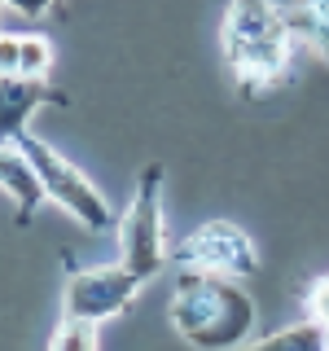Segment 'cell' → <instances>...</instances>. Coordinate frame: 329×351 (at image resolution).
<instances>
[{"mask_svg": "<svg viewBox=\"0 0 329 351\" xmlns=\"http://www.w3.org/2000/svg\"><path fill=\"white\" fill-rule=\"evenodd\" d=\"M0 189L9 193V202H14V215H18L22 228L36 219V211L44 206V197H49V193H44L40 171L31 167V158H27L18 145H0Z\"/></svg>", "mask_w": 329, "mask_h": 351, "instance_id": "8", "label": "cell"}, {"mask_svg": "<svg viewBox=\"0 0 329 351\" xmlns=\"http://www.w3.org/2000/svg\"><path fill=\"white\" fill-rule=\"evenodd\" d=\"M171 325L197 351H233L255 329V299L241 290V281L180 268L171 294Z\"/></svg>", "mask_w": 329, "mask_h": 351, "instance_id": "2", "label": "cell"}, {"mask_svg": "<svg viewBox=\"0 0 329 351\" xmlns=\"http://www.w3.org/2000/svg\"><path fill=\"white\" fill-rule=\"evenodd\" d=\"M14 145L31 158V167L40 171V180H44V193L53 197L58 206H66L75 219H80L84 228H93V233H106V228H119V215L110 211V202H106V193L97 189L88 176L75 167V162H66L53 145H44V141H36V132L31 128H22L14 132Z\"/></svg>", "mask_w": 329, "mask_h": 351, "instance_id": "4", "label": "cell"}, {"mask_svg": "<svg viewBox=\"0 0 329 351\" xmlns=\"http://www.w3.org/2000/svg\"><path fill=\"white\" fill-rule=\"evenodd\" d=\"M49 351H97V321L62 316L53 338H49Z\"/></svg>", "mask_w": 329, "mask_h": 351, "instance_id": "11", "label": "cell"}, {"mask_svg": "<svg viewBox=\"0 0 329 351\" xmlns=\"http://www.w3.org/2000/svg\"><path fill=\"white\" fill-rule=\"evenodd\" d=\"M303 312L312 316V321H321L329 329V272L325 277H316L312 285H307V294H303Z\"/></svg>", "mask_w": 329, "mask_h": 351, "instance_id": "13", "label": "cell"}, {"mask_svg": "<svg viewBox=\"0 0 329 351\" xmlns=\"http://www.w3.org/2000/svg\"><path fill=\"white\" fill-rule=\"evenodd\" d=\"M162 162H145L136 176V193H132V206L119 219V263L127 272H136L141 281L158 277L162 263L171 259L167 246V228H162Z\"/></svg>", "mask_w": 329, "mask_h": 351, "instance_id": "3", "label": "cell"}, {"mask_svg": "<svg viewBox=\"0 0 329 351\" xmlns=\"http://www.w3.org/2000/svg\"><path fill=\"white\" fill-rule=\"evenodd\" d=\"M233 351H329V329L321 321H299V325H290V329H277V334H268V338H259V343H241Z\"/></svg>", "mask_w": 329, "mask_h": 351, "instance_id": "10", "label": "cell"}, {"mask_svg": "<svg viewBox=\"0 0 329 351\" xmlns=\"http://www.w3.org/2000/svg\"><path fill=\"white\" fill-rule=\"evenodd\" d=\"M5 5L14 9V14H22V18H40V14H49L58 0H5Z\"/></svg>", "mask_w": 329, "mask_h": 351, "instance_id": "15", "label": "cell"}, {"mask_svg": "<svg viewBox=\"0 0 329 351\" xmlns=\"http://www.w3.org/2000/svg\"><path fill=\"white\" fill-rule=\"evenodd\" d=\"M180 268H197V272H215L228 281H246L259 272V250L250 233L233 219H206L197 224L180 246L171 250Z\"/></svg>", "mask_w": 329, "mask_h": 351, "instance_id": "5", "label": "cell"}, {"mask_svg": "<svg viewBox=\"0 0 329 351\" xmlns=\"http://www.w3.org/2000/svg\"><path fill=\"white\" fill-rule=\"evenodd\" d=\"M49 66H53V49L44 36H22V66L18 75L27 80H49Z\"/></svg>", "mask_w": 329, "mask_h": 351, "instance_id": "12", "label": "cell"}, {"mask_svg": "<svg viewBox=\"0 0 329 351\" xmlns=\"http://www.w3.org/2000/svg\"><path fill=\"white\" fill-rule=\"evenodd\" d=\"M224 62L246 97L290 80L294 36L277 0H228L224 14Z\"/></svg>", "mask_w": 329, "mask_h": 351, "instance_id": "1", "label": "cell"}, {"mask_svg": "<svg viewBox=\"0 0 329 351\" xmlns=\"http://www.w3.org/2000/svg\"><path fill=\"white\" fill-rule=\"evenodd\" d=\"M22 66V36H0V75H18Z\"/></svg>", "mask_w": 329, "mask_h": 351, "instance_id": "14", "label": "cell"}, {"mask_svg": "<svg viewBox=\"0 0 329 351\" xmlns=\"http://www.w3.org/2000/svg\"><path fill=\"white\" fill-rule=\"evenodd\" d=\"M285 27H290L294 40H303L307 49H316L329 62V0H294V5L281 9Z\"/></svg>", "mask_w": 329, "mask_h": 351, "instance_id": "9", "label": "cell"}, {"mask_svg": "<svg viewBox=\"0 0 329 351\" xmlns=\"http://www.w3.org/2000/svg\"><path fill=\"white\" fill-rule=\"evenodd\" d=\"M40 106H66V93H58L49 80L0 75V145H14V132L31 128Z\"/></svg>", "mask_w": 329, "mask_h": 351, "instance_id": "7", "label": "cell"}, {"mask_svg": "<svg viewBox=\"0 0 329 351\" xmlns=\"http://www.w3.org/2000/svg\"><path fill=\"white\" fill-rule=\"evenodd\" d=\"M136 272H127L123 263H106V268H71L62 294V316H80V321H110V316L127 312L132 299L141 294Z\"/></svg>", "mask_w": 329, "mask_h": 351, "instance_id": "6", "label": "cell"}]
</instances>
